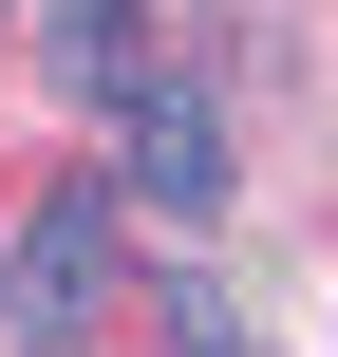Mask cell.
Listing matches in <instances>:
<instances>
[{"label":"cell","instance_id":"1","mask_svg":"<svg viewBox=\"0 0 338 357\" xmlns=\"http://www.w3.org/2000/svg\"><path fill=\"white\" fill-rule=\"evenodd\" d=\"M113 207H132V188H38V207L0 226V320H19V339H75V320L113 301Z\"/></svg>","mask_w":338,"mask_h":357},{"label":"cell","instance_id":"2","mask_svg":"<svg viewBox=\"0 0 338 357\" xmlns=\"http://www.w3.org/2000/svg\"><path fill=\"white\" fill-rule=\"evenodd\" d=\"M113 151H132V207H169V226H207V207H226V113H207V75L113 94Z\"/></svg>","mask_w":338,"mask_h":357},{"label":"cell","instance_id":"3","mask_svg":"<svg viewBox=\"0 0 338 357\" xmlns=\"http://www.w3.org/2000/svg\"><path fill=\"white\" fill-rule=\"evenodd\" d=\"M38 75L113 113V94H151L169 56H151V19H132V0H38Z\"/></svg>","mask_w":338,"mask_h":357},{"label":"cell","instance_id":"4","mask_svg":"<svg viewBox=\"0 0 338 357\" xmlns=\"http://www.w3.org/2000/svg\"><path fill=\"white\" fill-rule=\"evenodd\" d=\"M169 357H263V339H245V301H226V282H169Z\"/></svg>","mask_w":338,"mask_h":357},{"label":"cell","instance_id":"5","mask_svg":"<svg viewBox=\"0 0 338 357\" xmlns=\"http://www.w3.org/2000/svg\"><path fill=\"white\" fill-rule=\"evenodd\" d=\"M0 19H19V0H0Z\"/></svg>","mask_w":338,"mask_h":357}]
</instances>
